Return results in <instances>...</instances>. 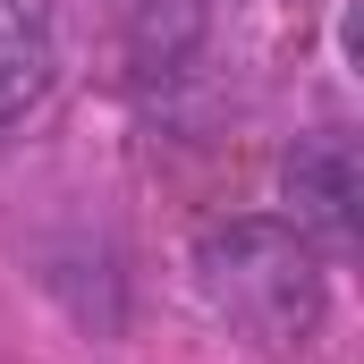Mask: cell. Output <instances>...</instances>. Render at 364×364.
<instances>
[{
	"mask_svg": "<svg viewBox=\"0 0 364 364\" xmlns=\"http://www.w3.org/2000/svg\"><path fill=\"white\" fill-rule=\"evenodd\" d=\"M51 68H60V51H51L43 0H0V136L51 93Z\"/></svg>",
	"mask_w": 364,
	"mask_h": 364,
	"instance_id": "277c9868",
	"label": "cell"
},
{
	"mask_svg": "<svg viewBox=\"0 0 364 364\" xmlns=\"http://www.w3.org/2000/svg\"><path fill=\"white\" fill-rule=\"evenodd\" d=\"M288 203H296V229L322 237V246H348L356 237V153L339 127H314L296 153H288Z\"/></svg>",
	"mask_w": 364,
	"mask_h": 364,
	"instance_id": "7a4b0ae2",
	"label": "cell"
},
{
	"mask_svg": "<svg viewBox=\"0 0 364 364\" xmlns=\"http://www.w3.org/2000/svg\"><path fill=\"white\" fill-rule=\"evenodd\" d=\"M195 288L229 331H246L263 348H296L314 331V314H322V263H314L305 229H288V220H220V229H203Z\"/></svg>",
	"mask_w": 364,
	"mask_h": 364,
	"instance_id": "6da1fadb",
	"label": "cell"
},
{
	"mask_svg": "<svg viewBox=\"0 0 364 364\" xmlns=\"http://www.w3.org/2000/svg\"><path fill=\"white\" fill-rule=\"evenodd\" d=\"M110 17H119V51H127V68L153 85V77H178L186 60H195V43H203V0H110Z\"/></svg>",
	"mask_w": 364,
	"mask_h": 364,
	"instance_id": "3957f363",
	"label": "cell"
}]
</instances>
